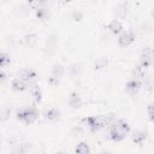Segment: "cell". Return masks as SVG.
Segmentation results:
<instances>
[{"label":"cell","instance_id":"cell-1","mask_svg":"<svg viewBox=\"0 0 154 154\" xmlns=\"http://www.w3.org/2000/svg\"><path fill=\"white\" fill-rule=\"evenodd\" d=\"M130 132V125L124 120L114 122L109 128V138L114 142L123 141Z\"/></svg>","mask_w":154,"mask_h":154},{"label":"cell","instance_id":"cell-2","mask_svg":"<svg viewBox=\"0 0 154 154\" xmlns=\"http://www.w3.org/2000/svg\"><path fill=\"white\" fill-rule=\"evenodd\" d=\"M17 118L23 122L24 124H32L37 118H38V112L37 109L32 108V107H25V108H20L17 112Z\"/></svg>","mask_w":154,"mask_h":154},{"label":"cell","instance_id":"cell-3","mask_svg":"<svg viewBox=\"0 0 154 154\" xmlns=\"http://www.w3.org/2000/svg\"><path fill=\"white\" fill-rule=\"evenodd\" d=\"M107 123L106 117H97V116H91L87 117L83 119V124L90 130V131H97L101 128H103Z\"/></svg>","mask_w":154,"mask_h":154},{"label":"cell","instance_id":"cell-4","mask_svg":"<svg viewBox=\"0 0 154 154\" xmlns=\"http://www.w3.org/2000/svg\"><path fill=\"white\" fill-rule=\"evenodd\" d=\"M135 41V34L132 30H126V31H123L120 35H119V38H118V45L120 47H128L130 45H132Z\"/></svg>","mask_w":154,"mask_h":154},{"label":"cell","instance_id":"cell-5","mask_svg":"<svg viewBox=\"0 0 154 154\" xmlns=\"http://www.w3.org/2000/svg\"><path fill=\"white\" fill-rule=\"evenodd\" d=\"M152 64H154V49L153 48H147L146 51L142 52L141 59H140V65L142 67H148Z\"/></svg>","mask_w":154,"mask_h":154},{"label":"cell","instance_id":"cell-6","mask_svg":"<svg viewBox=\"0 0 154 154\" xmlns=\"http://www.w3.org/2000/svg\"><path fill=\"white\" fill-rule=\"evenodd\" d=\"M18 77L22 78L23 81L30 83L31 81H34L36 78V72L34 70H30V69H23L18 72Z\"/></svg>","mask_w":154,"mask_h":154},{"label":"cell","instance_id":"cell-7","mask_svg":"<svg viewBox=\"0 0 154 154\" xmlns=\"http://www.w3.org/2000/svg\"><path fill=\"white\" fill-rule=\"evenodd\" d=\"M11 87H12V89L16 90V91H24V90L28 88V82H25V81H23L22 78L17 77V78H14V79L12 81Z\"/></svg>","mask_w":154,"mask_h":154},{"label":"cell","instance_id":"cell-8","mask_svg":"<svg viewBox=\"0 0 154 154\" xmlns=\"http://www.w3.org/2000/svg\"><path fill=\"white\" fill-rule=\"evenodd\" d=\"M107 29H108L113 35H118V34L123 32V24H122L119 20L114 19V20H112V22L107 25Z\"/></svg>","mask_w":154,"mask_h":154},{"label":"cell","instance_id":"cell-9","mask_svg":"<svg viewBox=\"0 0 154 154\" xmlns=\"http://www.w3.org/2000/svg\"><path fill=\"white\" fill-rule=\"evenodd\" d=\"M141 87H142V84H141V82L140 81H137V79H131V81H129L128 83H126V90L129 91V93H137L140 89H141Z\"/></svg>","mask_w":154,"mask_h":154},{"label":"cell","instance_id":"cell-10","mask_svg":"<svg viewBox=\"0 0 154 154\" xmlns=\"http://www.w3.org/2000/svg\"><path fill=\"white\" fill-rule=\"evenodd\" d=\"M37 42V36L35 34H29V35H25L22 40V43L25 46V47H32L35 46Z\"/></svg>","mask_w":154,"mask_h":154},{"label":"cell","instance_id":"cell-11","mask_svg":"<svg viewBox=\"0 0 154 154\" xmlns=\"http://www.w3.org/2000/svg\"><path fill=\"white\" fill-rule=\"evenodd\" d=\"M30 93H31L32 100H34L36 103L41 101V99H42V91H41V88H40L37 84H34V85L30 88Z\"/></svg>","mask_w":154,"mask_h":154},{"label":"cell","instance_id":"cell-12","mask_svg":"<svg viewBox=\"0 0 154 154\" xmlns=\"http://www.w3.org/2000/svg\"><path fill=\"white\" fill-rule=\"evenodd\" d=\"M69 105L73 108H78L82 103V100H81V96L77 94V93H72L70 96H69V100H67Z\"/></svg>","mask_w":154,"mask_h":154},{"label":"cell","instance_id":"cell-13","mask_svg":"<svg viewBox=\"0 0 154 154\" xmlns=\"http://www.w3.org/2000/svg\"><path fill=\"white\" fill-rule=\"evenodd\" d=\"M64 73H65V67H64L63 65L55 64V65L53 66V69H52V76H54V77H57V78L60 79V77H61Z\"/></svg>","mask_w":154,"mask_h":154},{"label":"cell","instance_id":"cell-14","mask_svg":"<svg viewBox=\"0 0 154 154\" xmlns=\"http://www.w3.org/2000/svg\"><path fill=\"white\" fill-rule=\"evenodd\" d=\"M59 116H60V112L57 108H49L48 111L45 112V118L49 120H55L59 118Z\"/></svg>","mask_w":154,"mask_h":154},{"label":"cell","instance_id":"cell-15","mask_svg":"<svg viewBox=\"0 0 154 154\" xmlns=\"http://www.w3.org/2000/svg\"><path fill=\"white\" fill-rule=\"evenodd\" d=\"M146 138H147V132H144V131H137V132H135L134 136H132V141H134L135 143H137V144L143 143Z\"/></svg>","mask_w":154,"mask_h":154},{"label":"cell","instance_id":"cell-16","mask_svg":"<svg viewBox=\"0 0 154 154\" xmlns=\"http://www.w3.org/2000/svg\"><path fill=\"white\" fill-rule=\"evenodd\" d=\"M89 152H90V148H89V146H88L87 143H84V142L78 143V144L76 146V148H75V153H78V154H87V153H89Z\"/></svg>","mask_w":154,"mask_h":154},{"label":"cell","instance_id":"cell-17","mask_svg":"<svg viewBox=\"0 0 154 154\" xmlns=\"http://www.w3.org/2000/svg\"><path fill=\"white\" fill-rule=\"evenodd\" d=\"M0 64H1V67H5L7 64H10V55L5 52H2L0 54Z\"/></svg>","mask_w":154,"mask_h":154},{"label":"cell","instance_id":"cell-18","mask_svg":"<svg viewBox=\"0 0 154 154\" xmlns=\"http://www.w3.org/2000/svg\"><path fill=\"white\" fill-rule=\"evenodd\" d=\"M36 16H37V18H40V19L46 18V16H47V10H46L43 6H38V7L36 8Z\"/></svg>","mask_w":154,"mask_h":154},{"label":"cell","instance_id":"cell-19","mask_svg":"<svg viewBox=\"0 0 154 154\" xmlns=\"http://www.w3.org/2000/svg\"><path fill=\"white\" fill-rule=\"evenodd\" d=\"M26 4L30 6V7H32V8H37L38 6H41V2H40V0H26Z\"/></svg>","mask_w":154,"mask_h":154},{"label":"cell","instance_id":"cell-20","mask_svg":"<svg viewBox=\"0 0 154 154\" xmlns=\"http://www.w3.org/2000/svg\"><path fill=\"white\" fill-rule=\"evenodd\" d=\"M147 112H148V116H149V119L154 123V103L149 105L148 108H147Z\"/></svg>","mask_w":154,"mask_h":154},{"label":"cell","instance_id":"cell-21","mask_svg":"<svg viewBox=\"0 0 154 154\" xmlns=\"http://www.w3.org/2000/svg\"><path fill=\"white\" fill-rule=\"evenodd\" d=\"M106 64H107V60H106V59H103V58H101V59L95 64V66H96L97 69H101V67H103Z\"/></svg>","mask_w":154,"mask_h":154},{"label":"cell","instance_id":"cell-22","mask_svg":"<svg viewBox=\"0 0 154 154\" xmlns=\"http://www.w3.org/2000/svg\"><path fill=\"white\" fill-rule=\"evenodd\" d=\"M48 0H40V2H41V5H45L46 2H47Z\"/></svg>","mask_w":154,"mask_h":154},{"label":"cell","instance_id":"cell-23","mask_svg":"<svg viewBox=\"0 0 154 154\" xmlns=\"http://www.w3.org/2000/svg\"><path fill=\"white\" fill-rule=\"evenodd\" d=\"M64 1H71V0H64Z\"/></svg>","mask_w":154,"mask_h":154},{"label":"cell","instance_id":"cell-24","mask_svg":"<svg viewBox=\"0 0 154 154\" xmlns=\"http://www.w3.org/2000/svg\"><path fill=\"white\" fill-rule=\"evenodd\" d=\"M153 16H154V12H153Z\"/></svg>","mask_w":154,"mask_h":154}]
</instances>
